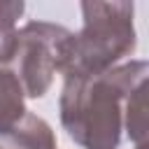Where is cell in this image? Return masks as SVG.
<instances>
[{
	"mask_svg": "<svg viewBox=\"0 0 149 149\" xmlns=\"http://www.w3.org/2000/svg\"><path fill=\"white\" fill-rule=\"evenodd\" d=\"M23 95L26 91L19 77L0 68V137L12 140L14 133L21 128V123L26 121L28 109H26Z\"/></svg>",
	"mask_w": 149,
	"mask_h": 149,
	"instance_id": "cell-5",
	"label": "cell"
},
{
	"mask_svg": "<svg viewBox=\"0 0 149 149\" xmlns=\"http://www.w3.org/2000/svg\"><path fill=\"white\" fill-rule=\"evenodd\" d=\"M23 14V2H0V63H9L19 49L16 19Z\"/></svg>",
	"mask_w": 149,
	"mask_h": 149,
	"instance_id": "cell-7",
	"label": "cell"
},
{
	"mask_svg": "<svg viewBox=\"0 0 149 149\" xmlns=\"http://www.w3.org/2000/svg\"><path fill=\"white\" fill-rule=\"evenodd\" d=\"M72 33L47 21H30L19 30V49L14 56L16 77L30 98H42L56 72H65L70 58Z\"/></svg>",
	"mask_w": 149,
	"mask_h": 149,
	"instance_id": "cell-3",
	"label": "cell"
},
{
	"mask_svg": "<svg viewBox=\"0 0 149 149\" xmlns=\"http://www.w3.org/2000/svg\"><path fill=\"white\" fill-rule=\"evenodd\" d=\"M137 149H149V144H142V147H137Z\"/></svg>",
	"mask_w": 149,
	"mask_h": 149,
	"instance_id": "cell-8",
	"label": "cell"
},
{
	"mask_svg": "<svg viewBox=\"0 0 149 149\" xmlns=\"http://www.w3.org/2000/svg\"><path fill=\"white\" fill-rule=\"evenodd\" d=\"M9 142H14L19 149H56V137L51 126L30 112Z\"/></svg>",
	"mask_w": 149,
	"mask_h": 149,
	"instance_id": "cell-6",
	"label": "cell"
},
{
	"mask_svg": "<svg viewBox=\"0 0 149 149\" xmlns=\"http://www.w3.org/2000/svg\"><path fill=\"white\" fill-rule=\"evenodd\" d=\"M84 28L72 35L65 77H95L135 49L133 2H81Z\"/></svg>",
	"mask_w": 149,
	"mask_h": 149,
	"instance_id": "cell-2",
	"label": "cell"
},
{
	"mask_svg": "<svg viewBox=\"0 0 149 149\" xmlns=\"http://www.w3.org/2000/svg\"><path fill=\"white\" fill-rule=\"evenodd\" d=\"M142 144H149V72L130 86L123 102V147Z\"/></svg>",
	"mask_w": 149,
	"mask_h": 149,
	"instance_id": "cell-4",
	"label": "cell"
},
{
	"mask_svg": "<svg viewBox=\"0 0 149 149\" xmlns=\"http://www.w3.org/2000/svg\"><path fill=\"white\" fill-rule=\"evenodd\" d=\"M149 72V61H130L95 77H65L61 123L81 149L123 147V102L130 86Z\"/></svg>",
	"mask_w": 149,
	"mask_h": 149,
	"instance_id": "cell-1",
	"label": "cell"
},
{
	"mask_svg": "<svg viewBox=\"0 0 149 149\" xmlns=\"http://www.w3.org/2000/svg\"><path fill=\"white\" fill-rule=\"evenodd\" d=\"M0 149H2V147H0Z\"/></svg>",
	"mask_w": 149,
	"mask_h": 149,
	"instance_id": "cell-9",
	"label": "cell"
}]
</instances>
